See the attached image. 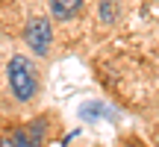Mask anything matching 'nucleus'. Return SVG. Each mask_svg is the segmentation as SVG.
<instances>
[{
  "instance_id": "1",
  "label": "nucleus",
  "mask_w": 159,
  "mask_h": 147,
  "mask_svg": "<svg viewBox=\"0 0 159 147\" xmlns=\"http://www.w3.org/2000/svg\"><path fill=\"white\" fill-rule=\"evenodd\" d=\"M6 79H9L12 94L21 103H30L35 94H39V71L33 68L27 56H12L9 65H6Z\"/></svg>"
},
{
  "instance_id": "2",
  "label": "nucleus",
  "mask_w": 159,
  "mask_h": 147,
  "mask_svg": "<svg viewBox=\"0 0 159 147\" xmlns=\"http://www.w3.org/2000/svg\"><path fill=\"white\" fill-rule=\"evenodd\" d=\"M24 41L30 44V50H33L35 56H47V50H50V44H53V27H50V21H47V18H33V21H27Z\"/></svg>"
},
{
  "instance_id": "3",
  "label": "nucleus",
  "mask_w": 159,
  "mask_h": 147,
  "mask_svg": "<svg viewBox=\"0 0 159 147\" xmlns=\"http://www.w3.org/2000/svg\"><path fill=\"white\" fill-rule=\"evenodd\" d=\"M83 12V0H50V15L56 21H71Z\"/></svg>"
},
{
  "instance_id": "4",
  "label": "nucleus",
  "mask_w": 159,
  "mask_h": 147,
  "mask_svg": "<svg viewBox=\"0 0 159 147\" xmlns=\"http://www.w3.org/2000/svg\"><path fill=\"white\" fill-rule=\"evenodd\" d=\"M80 118L83 121H97V118H115V112H109L103 103H85L80 106Z\"/></svg>"
},
{
  "instance_id": "5",
  "label": "nucleus",
  "mask_w": 159,
  "mask_h": 147,
  "mask_svg": "<svg viewBox=\"0 0 159 147\" xmlns=\"http://www.w3.org/2000/svg\"><path fill=\"white\" fill-rule=\"evenodd\" d=\"M97 15H100L103 24H115V18H118V0H100Z\"/></svg>"
},
{
  "instance_id": "6",
  "label": "nucleus",
  "mask_w": 159,
  "mask_h": 147,
  "mask_svg": "<svg viewBox=\"0 0 159 147\" xmlns=\"http://www.w3.org/2000/svg\"><path fill=\"white\" fill-rule=\"evenodd\" d=\"M9 138H12V147H33L27 127H18V130H12V132H9Z\"/></svg>"
},
{
  "instance_id": "7",
  "label": "nucleus",
  "mask_w": 159,
  "mask_h": 147,
  "mask_svg": "<svg viewBox=\"0 0 159 147\" xmlns=\"http://www.w3.org/2000/svg\"><path fill=\"white\" fill-rule=\"evenodd\" d=\"M124 147H142V144H139V141H127Z\"/></svg>"
},
{
  "instance_id": "8",
  "label": "nucleus",
  "mask_w": 159,
  "mask_h": 147,
  "mask_svg": "<svg viewBox=\"0 0 159 147\" xmlns=\"http://www.w3.org/2000/svg\"><path fill=\"white\" fill-rule=\"evenodd\" d=\"M156 147H159V138H156Z\"/></svg>"
}]
</instances>
